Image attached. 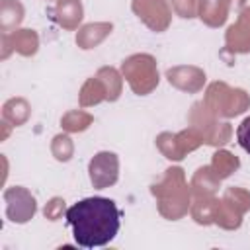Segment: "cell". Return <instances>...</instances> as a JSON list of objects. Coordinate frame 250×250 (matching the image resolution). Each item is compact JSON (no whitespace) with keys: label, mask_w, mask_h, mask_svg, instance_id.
Returning a JSON list of instances; mask_svg holds the SVG:
<instances>
[{"label":"cell","mask_w":250,"mask_h":250,"mask_svg":"<svg viewBox=\"0 0 250 250\" xmlns=\"http://www.w3.org/2000/svg\"><path fill=\"white\" fill-rule=\"evenodd\" d=\"M72 227L74 242L82 248H98L109 244L121 227V211L109 197H86L70 205L64 213Z\"/></svg>","instance_id":"6da1fadb"},{"label":"cell","mask_w":250,"mask_h":250,"mask_svg":"<svg viewBox=\"0 0 250 250\" xmlns=\"http://www.w3.org/2000/svg\"><path fill=\"white\" fill-rule=\"evenodd\" d=\"M236 141H238V145L250 154V115L244 117L242 123L238 125V129H236Z\"/></svg>","instance_id":"7a4b0ae2"}]
</instances>
